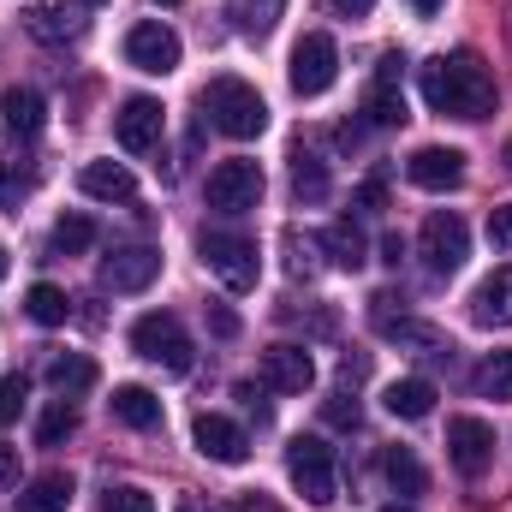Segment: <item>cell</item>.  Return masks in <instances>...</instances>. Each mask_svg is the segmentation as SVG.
<instances>
[{"label":"cell","instance_id":"26","mask_svg":"<svg viewBox=\"0 0 512 512\" xmlns=\"http://www.w3.org/2000/svg\"><path fill=\"white\" fill-rule=\"evenodd\" d=\"M24 30L42 36V42H78V18H66L60 6H24Z\"/></svg>","mask_w":512,"mask_h":512},{"label":"cell","instance_id":"40","mask_svg":"<svg viewBox=\"0 0 512 512\" xmlns=\"http://www.w3.org/2000/svg\"><path fill=\"white\" fill-rule=\"evenodd\" d=\"M358 203H364V209H387V185L382 179H364V185H358Z\"/></svg>","mask_w":512,"mask_h":512},{"label":"cell","instance_id":"22","mask_svg":"<svg viewBox=\"0 0 512 512\" xmlns=\"http://www.w3.org/2000/svg\"><path fill=\"white\" fill-rule=\"evenodd\" d=\"M66 507H72V477L66 471H42L18 495V512H66Z\"/></svg>","mask_w":512,"mask_h":512},{"label":"cell","instance_id":"17","mask_svg":"<svg viewBox=\"0 0 512 512\" xmlns=\"http://www.w3.org/2000/svg\"><path fill=\"white\" fill-rule=\"evenodd\" d=\"M471 316L483 322V328H507L512 322V262H501L483 286H477V298H471Z\"/></svg>","mask_w":512,"mask_h":512},{"label":"cell","instance_id":"28","mask_svg":"<svg viewBox=\"0 0 512 512\" xmlns=\"http://www.w3.org/2000/svg\"><path fill=\"white\" fill-rule=\"evenodd\" d=\"M227 12H233V24H239L245 36H268V30L280 24L286 0H227Z\"/></svg>","mask_w":512,"mask_h":512},{"label":"cell","instance_id":"51","mask_svg":"<svg viewBox=\"0 0 512 512\" xmlns=\"http://www.w3.org/2000/svg\"><path fill=\"white\" fill-rule=\"evenodd\" d=\"M161 6H179V0H161Z\"/></svg>","mask_w":512,"mask_h":512},{"label":"cell","instance_id":"34","mask_svg":"<svg viewBox=\"0 0 512 512\" xmlns=\"http://www.w3.org/2000/svg\"><path fill=\"white\" fill-rule=\"evenodd\" d=\"M102 512H155V501L143 495V489H108V501H102Z\"/></svg>","mask_w":512,"mask_h":512},{"label":"cell","instance_id":"20","mask_svg":"<svg viewBox=\"0 0 512 512\" xmlns=\"http://www.w3.org/2000/svg\"><path fill=\"white\" fill-rule=\"evenodd\" d=\"M114 417L126 423V429H161V399L149 393V387H137V382H126V387H114Z\"/></svg>","mask_w":512,"mask_h":512},{"label":"cell","instance_id":"1","mask_svg":"<svg viewBox=\"0 0 512 512\" xmlns=\"http://www.w3.org/2000/svg\"><path fill=\"white\" fill-rule=\"evenodd\" d=\"M423 102L435 114H453V120H489L495 114V78L471 48H459V54H441L423 66Z\"/></svg>","mask_w":512,"mask_h":512},{"label":"cell","instance_id":"36","mask_svg":"<svg viewBox=\"0 0 512 512\" xmlns=\"http://www.w3.org/2000/svg\"><path fill=\"white\" fill-rule=\"evenodd\" d=\"M489 245H495V251H512V203L489 209Z\"/></svg>","mask_w":512,"mask_h":512},{"label":"cell","instance_id":"24","mask_svg":"<svg viewBox=\"0 0 512 512\" xmlns=\"http://www.w3.org/2000/svg\"><path fill=\"white\" fill-rule=\"evenodd\" d=\"M382 477L399 489V495H423V483H429V471H423V459H417L411 447H387L382 453Z\"/></svg>","mask_w":512,"mask_h":512},{"label":"cell","instance_id":"44","mask_svg":"<svg viewBox=\"0 0 512 512\" xmlns=\"http://www.w3.org/2000/svg\"><path fill=\"white\" fill-rule=\"evenodd\" d=\"M179 512H227V507H209V501H197V495H185V501H179Z\"/></svg>","mask_w":512,"mask_h":512},{"label":"cell","instance_id":"8","mask_svg":"<svg viewBox=\"0 0 512 512\" xmlns=\"http://www.w3.org/2000/svg\"><path fill=\"white\" fill-rule=\"evenodd\" d=\"M262 203V167L245 161V155H233V161H221L215 173H209V209H221V215H245Z\"/></svg>","mask_w":512,"mask_h":512},{"label":"cell","instance_id":"43","mask_svg":"<svg viewBox=\"0 0 512 512\" xmlns=\"http://www.w3.org/2000/svg\"><path fill=\"white\" fill-rule=\"evenodd\" d=\"M399 256H405V239H399V233H387V239H382V262L399 268Z\"/></svg>","mask_w":512,"mask_h":512},{"label":"cell","instance_id":"11","mask_svg":"<svg viewBox=\"0 0 512 512\" xmlns=\"http://www.w3.org/2000/svg\"><path fill=\"white\" fill-rule=\"evenodd\" d=\"M399 78H405V60L387 54L382 66H376V78H370V90H364V126H405V120H411Z\"/></svg>","mask_w":512,"mask_h":512},{"label":"cell","instance_id":"23","mask_svg":"<svg viewBox=\"0 0 512 512\" xmlns=\"http://www.w3.org/2000/svg\"><path fill=\"white\" fill-rule=\"evenodd\" d=\"M48 387H54L60 399L90 393V387H96V364H90V358H78V352H60V358H48Z\"/></svg>","mask_w":512,"mask_h":512},{"label":"cell","instance_id":"13","mask_svg":"<svg viewBox=\"0 0 512 512\" xmlns=\"http://www.w3.org/2000/svg\"><path fill=\"white\" fill-rule=\"evenodd\" d=\"M161 274V251L155 245H126V251L102 256V286L108 292H149Z\"/></svg>","mask_w":512,"mask_h":512},{"label":"cell","instance_id":"12","mask_svg":"<svg viewBox=\"0 0 512 512\" xmlns=\"http://www.w3.org/2000/svg\"><path fill=\"white\" fill-rule=\"evenodd\" d=\"M191 441H197V453L215 459V465H245V459H251L245 429H239L233 417H221V411H203V417L191 423Z\"/></svg>","mask_w":512,"mask_h":512},{"label":"cell","instance_id":"15","mask_svg":"<svg viewBox=\"0 0 512 512\" xmlns=\"http://www.w3.org/2000/svg\"><path fill=\"white\" fill-rule=\"evenodd\" d=\"M405 179H411L417 191H453V185L465 179V155L447 149V143H423V149L405 161Z\"/></svg>","mask_w":512,"mask_h":512},{"label":"cell","instance_id":"46","mask_svg":"<svg viewBox=\"0 0 512 512\" xmlns=\"http://www.w3.org/2000/svg\"><path fill=\"white\" fill-rule=\"evenodd\" d=\"M245 512H274V507H268V501H262V495H251V501H245Z\"/></svg>","mask_w":512,"mask_h":512},{"label":"cell","instance_id":"37","mask_svg":"<svg viewBox=\"0 0 512 512\" xmlns=\"http://www.w3.org/2000/svg\"><path fill=\"white\" fill-rule=\"evenodd\" d=\"M322 411H328V423H334V429H358V399H346V393H334V399H328Z\"/></svg>","mask_w":512,"mask_h":512},{"label":"cell","instance_id":"29","mask_svg":"<svg viewBox=\"0 0 512 512\" xmlns=\"http://www.w3.org/2000/svg\"><path fill=\"white\" fill-rule=\"evenodd\" d=\"M292 197H298V203H322V197H328V167H322L316 155H304V149L292 155Z\"/></svg>","mask_w":512,"mask_h":512},{"label":"cell","instance_id":"4","mask_svg":"<svg viewBox=\"0 0 512 512\" xmlns=\"http://www.w3.org/2000/svg\"><path fill=\"white\" fill-rule=\"evenodd\" d=\"M131 352H137L143 364L167 370V376H185V370H191V334H185V322L167 316V310H149V316L131 322Z\"/></svg>","mask_w":512,"mask_h":512},{"label":"cell","instance_id":"7","mask_svg":"<svg viewBox=\"0 0 512 512\" xmlns=\"http://www.w3.org/2000/svg\"><path fill=\"white\" fill-rule=\"evenodd\" d=\"M203 262L221 274V286L227 292H251L256 274H262V262H256V245L245 239V233H203Z\"/></svg>","mask_w":512,"mask_h":512},{"label":"cell","instance_id":"14","mask_svg":"<svg viewBox=\"0 0 512 512\" xmlns=\"http://www.w3.org/2000/svg\"><path fill=\"white\" fill-rule=\"evenodd\" d=\"M114 137L126 155H149L161 143V102L155 96H126L120 114H114Z\"/></svg>","mask_w":512,"mask_h":512},{"label":"cell","instance_id":"50","mask_svg":"<svg viewBox=\"0 0 512 512\" xmlns=\"http://www.w3.org/2000/svg\"><path fill=\"white\" fill-rule=\"evenodd\" d=\"M507 167H512V143H507Z\"/></svg>","mask_w":512,"mask_h":512},{"label":"cell","instance_id":"38","mask_svg":"<svg viewBox=\"0 0 512 512\" xmlns=\"http://www.w3.org/2000/svg\"><path fill=\"white\" fill-rule=\"evenodd\" d=\"M209 328H215L221 340H233V334H239V316H233L227 304H209Z\"/></svg>","mask_w":512,"mask_h":512},{"label":"cell","instance_id":"32","mask_svg":"<svg viewBox=\"0 0 512 512\" xmlns=\"http://www.w3.org/2000/svg\"><path fill=\"white\" fill-rule=\"evenodd\" d=\"M72 429H78V411H72L66 399H54V405L42 411V423H36V441H42V447H60Z\"/></svg>","mask_w":512,"mask_h":512},{"label":"cell","instance_id":"47","mask_svg":"<svg viewBox=\"0 0 512 512\" xmlns=\"http://www.w3.org/2000/svg\"><path fill=\"white\" fill-rule=\"evenodd\" d=\"M382 512H411V501H393V507H382Z\"/></svg>","mask_w":512,"mask_h":512},{"label":"cell","instance_id":"3","mask_svg":"<svg viewBox=\"0 0 512 512\" xmlns=\"http://www.w3.org/2000/svg\"><path fill=\"white\" fill-rule=\"evenodd\" d=\"M286 477L310 507H334L340 501V471H334V447L322 435H292L286 441Z\"/></svg>","mask_w":512,"mask_h":512},{"label":"cell","instance_id":"5","mask_svg":"<svg viewBox=\"0 0 512 512\" xmlns=\"http://www.w3.org/2000/svg\"><path fill=\"white\" fill-rule=\"evenodd\" d=\"M286 78H292L298 96H328L334 78H340V48H334V36H328V30H310V36L292 48Z\"/></svg>","mask_w":512,"mask_h":512},{"label":"cell","instance_id":"21","mask_svg":"<svg viewBox=\"0 0 512 512\" xmlns=\"http://www.w3.org/2000/svg\"><path fill=\"white\" fill-rule=\"evenodd\" d=\"M435 399H441V393H435V382H423V376H405V382H393L387 387V411H393V417H405V423H417V417H429V411H435Z\"/></svg>","mask_w":512,"mask_h":512},{"label":"cell","instance_id":"30","mask_svg":"<svg viewBox=\"0 0 512 512\" xmlns=\"http://www.w3.org/2000/svg\"><path fill=\"white\" fill-rule=\"evenodd\" d=\"M477 393H483V399H512V346L483 358V370H477Z\"/></svg>","mask_w":512,"mask_h":512},{"label":"cell","instance_id":"9","mask_svg":"<svg viewBox=\"0 0 512 512\" xmlns=\"http://www.w3.org/2000/svg\"><path fill=\"white\" fill-rule=\"evenodd\" d=\"M447 459L459 465V477H483L495 465V429L483 417H447Z\"/></svg>","mask_w":512,"mask_h":512},{"label":"cell","instance_id":"10","mask_svg":"<svg viewBox=\"0 0 512 512\" xmlns=\"http://www.w3.org/2000/svg\"><path fill=\"white\" fill-rule=\"evenodd\" d=\"M126 60L137 72H149V78H167L179 66V36L161 18H143V24H131V36H126Z\"/></svg>","mask_w":512,"mask_h":512},{"label":"cell","instance_id":"16","mask_svg":"<svg viewBox=\"0 0 512 512\" xmlns=\"http://www.w3.org/2000/svg\"><path fill=\"white\" fill-rule=\"evenodd\" d=\"M262 387L274 393H310L316 387V364L304 346H268L262 352Z\"/></svg>","mask_w":512,"mask_h":512},{"label":"cell","instance_id":"2","mask_svg":"<svg viewBox=\"0 0 512 512\" xmlns=\"http://www.w3.org/2000/svg\"><path fill=\"white\" fill-rule=\"evenodd\" d=\"M203 114H209V126L221 131V137H262L268 126V102L256 96L245 78H215L209 90H203Z\"/></svg>","mask_w":512,"mask_h":512},{"label":"cell","instance_id":"49","mask_svg":"<svg viewBox=\"0 0 512 512\" xmlns=\"http://www.w3.org/2000/svg\"><path fill=\"white\" fill-rule=\"evenodd\" d=\"M78 6H102V0H78Z\"/></svg>","mask_w":512,"mask_h":512},{"label":"cell","instance_id":"45","mask_svg":"<svg viewBox=\"0 0 512 512\" xmlns=\"http://www.w3.org/2000/svg\"><path fill=\"white\" fill-rule=\"evenodd\" d=\"M411 6H417V12H423V18H435V12H441V6H447V0H411Z\"/></svg>","mask_w":512,"mask_h":512},{"label":"cell","instance_id":"48","mask_svg":"<svg viewBox=\"0 0 512 512\" xmlns=\"http://www.w3.org/2000/svg\"><path fill=\"white\" fill-rule=\"evenodd\" d=\"M6 262H12V256H6V251H0V280H6Z\"/></svg>","mask_w":512,"mask_h":512},{"label":"cell","instance_id":"6","mask_svg":"<svg viewBox=\"0 0 512 512\" xmlns=\"http://www.w3.org/2000/svg\"><path fill=\"white\" fill-rule=\"evenodd\" d=\"M423 262H429V274L435 280H447V274H459L465 268V256H471V233H465V221L453 215V209H435L429 221H423Z\"/></svg>","mask_w":512,"mask_h":512},{"label":"cell","instance_id":"33","mask_svg":"<svg viewBox=\"0 0 512 512\" xmlns=\"http://www.w3.org/2000/svg\"><path fill=\"white\" fill-rule=\"evenodd\" d=\"M30 191H36V173L18 167V161H0V209H18Z\"/></svg>","mask_w":512,"mask_h":512},{"label":"cell","instance_id":"18","mask_svg":"<svg viewBox=\"0 0 512 512\" xmlns=\"http://www.w3.org/2000/svg\"><path fill=\"white\" fill-rule=\"evenodd\" d=\"M78 185H84V197H96V203H131V197H137V179H131V167H120V161H90V167L78 173Z\"/></svg>","mask_w":512,"mask_h":512},{"label":"cell","instance_id":"42","mask_svg":"<svg viewBox=\"0 0 512 512\" xmlns=\"http://www.w3.org/2000/svg\"><path fill=\"white\" fill-rule=\"evenodd\" d=\"M239 399H245V411H251L256 423H268V405H262V399H256V387H239Z\"/></svg>","mask_w":512,"mask_h":512},{"label":"cell","instance_id":"31","mask_svg":"<svg viewBox=\"0 0 512 512\" xmlns=\"http://www.w3.org/2000/svg\"><path fill=\"white\" fill-rule=\"evenodd\" d=\"M96 245V221L90 215H60L54 221V251L60 256H78V251H90Z\"/></svg>","mask_w":512,"mask_h":512},{"label":"cell","instance_id":"41","mask_svg":"<svg viewBox=\"0 0 512 512\" xmlns=\"http://www.w3.org/2000/svg\"><path fill=\"white\" fill-rule=\"evenodd\" d=\"M328 6H334L340 18H370V6H376V0H328Z\"/></svg>","mask_w":512,"mask_h":512},{"label":"cell","instance_id":"27","mask_svg":"<svg viewBox=\"0 0 512 512\" xmlns=\"http://www.w3.org/2000/svg\"><path fill=\"white\" fill-rule=\"evenodd\" d=\"M24 310H30V322H42V328H60V322L72 316L66 292H60V286H48V280H36V286L24 292Z\"/></svg>","mask_w":512,"mask_h":512},{"label":"cell","instance_id":"35","mask_svg":"<svg viewBox=\"0 0 512 512\" xmlns=\"http://www.w3.org/2000/svg\"><path fill=\"white\" fill-rule=\"evenodd\" d=\"M24 393H30L24 376H6V382H0V423H12V417L24 411Z\"/></svg>","mask_w":512,"mask_h":512},{"label":"cell","instance_id":"25","mask_svg":"<svg viewBox=\"0 0 512 512\" xmlns=\"http://www.w3.org/2000/svg\"><path fill=\"white\" fill-rule=\"evenodd\" d=\"M322 251L334 256V262H340V268H364V262H370V245H364V233H358V221H352V215H346V221H334V227H328V233H322Z\"/></svg>","mask_w":512,"mask_h":512},{"label":"cell","instance_id":"39","mask_svg":"<svg viewBox=\"0 0 512 512\" xmlns=\"http://www.w3.org/2000/svg\"><path fill=\"white\" fill-rule=\"evenodd\" d=\"M12 483H18V447H6V441H0V495H6Z\"/></svg>","mask_w":512,"mask_h":512},{"label":"cell","instance_id":"19","mask_svg":"<svg viewBox=\"0 0 512 512\" xmlns=\"http://www.w3.org/2000/svg\"><path fill=\"white\" fill-rule=\"evenodd\" d=\"M0 120L12 137H36V131L48 126V102L36 96V90H24V84H12L6 96H0Z\"/></svg>","mask_w":512,"mask_h":512}]
</instances>
